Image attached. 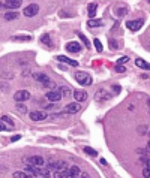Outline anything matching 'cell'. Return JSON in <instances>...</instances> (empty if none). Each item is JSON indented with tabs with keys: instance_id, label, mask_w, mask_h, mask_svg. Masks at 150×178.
Here are the masks:
<instances>
[{
	"instance_id": "obj_41",
	"label": "cell",
	"mask_w": 150,
	"mask_h": 178,
	"mask_svg": "<svg viewBox=\"0 0 150 178\" xmlns=\"http://www.w3.org/2000/svg\"><path fill=\"white\" fill-rule=\"evenodd\" d=\"M0 8H2V3H0Z\"/></svg>"
},
{
	"instance_id": "obj_31",
	"label": "cell",
	"mask_w": 150,
	"mask_h": 178,
	"mask_svg": "<svg viewBox=\"0 0 150 178\" xmlns=\"http://www.w3.org/2000/svg\"><path fill=\"white\" fill-rule=\"evenodd\" d=\"M128 61H129V57H122V58H119V60H117V65H125V63H128Z\"/></svg>"
},
{
	"instance_id": "obj_9",
	"label": "cell",
	"mask_w": 150,
	"mask_h": 178,
	"mask_svg": "<svg viewBox=\"0 0 150 178\" xmlns=\"http://www.w3.org/2000/svg\"><path fill=\"white\" fill-rule=\"evenodd\" d=\"M95 99L98 100V102H105V100L111 99V94H110V93H107L104 89H101V90H98V93L95 94Z\"/></svg>"
},
{
	"instance_id": "obj_19",
	"label": "cell",
	"mask_w": 150,
	"mask_h": 178,
	"mask_svg": "<svg viewBox=\"0 0 150 178\" xmlns=\"http://www.w3.org/2000/svg\"><path fill=\"white\" fill-rule=\"evenodd\" d=\"M33 78H35L36 81H39V82H44V84L50 81L48 75H45V73H33Z\"/></svg>"
},
{
	"instance_id": "obj_13",
	"label": "cell",
	"mask_w": 150,
	"mask_h": 178,
	"mask_svg": "<svg viewBox=\"0 0 150 178\" xmlns=\"http://www.w3.org/2000/svg\"><path fill=\"white\" fill-rule=\"evenodd\" d=\"M81 171L78 166H71L68 169V178H80Z\"/></svg>"
},
{
	"instance_id": "obj_8",
	"label": "cell",
	"mask_w": 150,
	"mask_h": 178,
	"mask_svg": "<svg viewBox=\"0 0 150 178\" xmlns=\"http://www.w3.org/2000/svg\"><path fill=\"white\" fill-rule=\"evenodd\" d=\"M143 24H144L143 20H132V21L126 22V27L129 30H132V32H137V30H140V29L143 27Z\"/></svg>"
},
{
	"instance_id": "obj_12",
	"label": "cell",
	"mask_w": 150,
	"mask_h": 178,
	"mask_svg": "<svg viewBox=\"0 0 150 178\" xmlns=\"http://www.w3.org/2000/svg\"><path fill=\"white\" fill-rule=\"evenodd\" d=\"M74 97H75V102H84V100L87 99V93L84 91V90H75L74 91Z\"/></svg>"
},
{
	"instance_id": "obj_11",
	"label": "cell",
	"mask_w": 150,
	"mask_h": 178,
	"mask_svg": "<svg viewBox=\"0 0 150 178\" xmlns=\"http://www.w3.org/2000/svg\"><path fill=\"white\" fill-rule=\"evenodd\" d=\"M33 38L30 34H18V36H12L11 41L12 42H30Z\"/></svg>"
},
{
	"instance_id": "obj_40",
	"label": "cell",
	"mask_w": 150,
	"mask_h": 178,
	"mask_svg": "<svg viewBox=\"0 0 150 178\" xmlns=\"http://www.w3.org/2000/svg\"><path fill=\"white\" fill-rule=\"evenodd\" d=\"M147 151L150 153V141H149V144H147Z\"/></svg>"
},
{
	"instance_id": "obj_22",
	"label": "cell",
	"mask_w": 150,
	"mask_h": 178,
	"mask_svg": "<svg viewBox=\"0 0 150 178\" xmlns=\"http://www.w3.org/2000/svg\"><path fill=\"white\" fill-rule=\"evenodd\" d=\"M41 42H42L44 45H47L48 48H51V46H53L51 39H50V34H42V36H41Z\"/></svg>"
},
{
	"instance_id": "obj_2",
	"label": "cell",
	"mask_w": 150,
	"mask_h": 178,
	"mask_svg": "<svg viewBox=\"0 0 150 178\" xmlns=\"http://www.w3.org/2000/svg\"><path fill=\"white\" fill-rule=\"evenodd\" d=\"M26 165H27V166L41 168V166H44V165H45V159H44L42 156H30V157H27V159H26Z\"/></svg>"
},
{
	"instance_id": "obj_18",
	"label": "cell",
	"mask_w": 150,
	"mask_h": 178,
	"mask_svg": "<svg viewBox=\"0 0 150 178\" xmlns=\"http://www.w3.org/2000/svg\"><path fill=\"white\" fill-rule=\"evenodd\" d=\"M87 11H89V18L93 20L95 15H96V11H98V5H96V3H90L89 8H87Z\"/></svg>"
},
{
	"instance_id": "obj_26",
	"label": "cell",
	"mask_w": 150,
	"mask_h": 178,
	"mask_svg": "<svg viewBox=\"0 0 150 178\" xmlns=\"http://www.w3.org/2000/svg\"><path fill=\"white\" fill-rule=\"evenodd\" d=\"M5 18H6L8 21H11V20H15V18H18V12L8 11L6 14H5Z\"/></svg>"
},
{
	"instance_id": "obj_36",
	"label": "cell",
	"mask_w": 150,
	"mask_h": 178,
	"mask_svg": "<svg viewBox=\"0 0 150 178\" xmlns=\"http://www.w3.org/2000/svg\"><path fill=\"white\" fill-rule=\"evenodd\" d=\"M110 46H111L113 49H116V48H117V44H116L114 39H111V41H110Z\"/></svg>"
},
{
	"instance_id": "obj_6",
	"label": "cell",
	"mask_w": 150,
	"mask_h": 178,
	"mask_svg": "<svg viewBox=\"0 0 150 178\" xmlns=\"http://www.w3.org/2000/svg\"><path fill=\"white\" fill-rule=\"evenodd\" d=\"M30 97H32V96H30V93H29L27 90H20V91H17V93L14 94L15 102H26V100H29Z\"/></svg>"
},
{
	"instance_id": "obj_39",
	"label": "cell",
	"mask_w": 150,
	"mask_h": 178,
	"mask_svg": "<svg viewBox=\"0 0 150 178\" xmlns=\"http://www.w3.org/2000/svg\"><path fill=\"white\" fill-rule=\"evenodd\" d=\"M101 163H102V165H104V166H107V165H108V163H107V160H105V159H101Z\"/></svg>"
},
{
	"instance_id": "obj_27",
	"label": "cell",
	"mask_w": 150,
	"mask_h": 178,
	"mask_svg": "<svg viewBox=\"0 0 150 178\" xmlns=\"http://www.w3.org/2000/svg\"><path fill=\"white\" fill-rule=\"evenodd\" d=\"M84 153H86V154H89V156H98V151H96V150H93L92 147H84Z\"/></svg>"
},
{
	"instance_id": "obj_4",
	"label": "cell",
	"mask_w": 150,
	"mask_h": 178,
	"mask_svg": "<svg viewBox=\"0 0 150 178\" xmlns=\"http://www.w3.org/2000/svg\"><path fill=\"white\" fill-rule=\"evenodd\" d=\"M29 117H30L32 121H42V120L48 118V114L44 111H32L29 114Z\"/></svg>"
},
{
	"instance_id": "obj_25",
	"label": "cell",
	"mask_w": 150,
	"mask_h": 178,
	"mask_svg": "<svg viewBox=\"0 0 150 178\" xmlns=\"http://www.w3.org/2000/svg\"><path fill=\"white\" fill-rule=\"evenodd\" d=\"M12 175H14V178H32V174H26L23 171H17Z\"/></svg>"
},
{
	"instance_id": "obj_1",
	"label": "cell",
	"mask_w": 150,
	"mask_h": 178,
	"mask_svg": "<svg viewBox=\"0 0 150 178\" xmlns=\"http://www.w3.org/2000/svg\"><path fill=\"white\" fill-rule=\"evenodd\" d=\"M75 79H77V82H80L81 85H90L92 84V77H90V73H87V72H83V70H78V72H75Z\"/></svg>"
},
{
	"instance_id": "obj_14",
	"label": "cell",
	"mask_w": 150,
	"mask_h": 178,
	"mask_svg": "<svg viewBox=\"0 0 150 178\" xmlns=\"http://www.w3.org/2000/svg\"><path fill=\"white\" fill-rule=\"evenodd\" d=\"M66 51H69V53H80L81 45L78 42H69V44H66Z\"/></svg>"
},
{
	"instance_id": "obj_17",
	"label": "cell",
	"mask_w": 150,
	"mask_h": 178,
	"mask_svg": "<svg viewBox=\"0 0 150 178\" xmlns=\"http://www.w3.org/2000/svg\"><path fill=\"white\" fill-rule=\"evenodd\" d=\"M21 6V0H6V8L9 9H17Z\"/></svg>"
},
{
	"instance_id": "obj_34",
	"label": "cell",
	"mask_w": 150,
	"mask_h": 178,
	"mask_svg": "<svg viewBox=\"0 0 150 178\" xmlns=\"http://www.w3.org/2000/svg\"><path fill=\"white\" fill-rule=\"evenodd\" d=\"M6 130H9V126H6L3 121H0V132H6Z\"/></svg>"
},
{
	"instance_id": "obj_37",
	"label": "cell",
	"mask_w": 150,
	"mask_h": 178,
	"mask_svg": "<svg viewBox=\"0 0 150 178\" xmlns=\"http://www.w3.org/2000/svg\"><path fill=\"white\" fill-rule=\"evenodd\" d=\"M113 90H114V93L119 94V93H120V90H122V87H120V85H113Z\"/></svg>"
},
{
	"instance_id": "obj_30",
	"label": "cell",
	"mask_w": 150,
	"mask_h": 178,
	"mask_svg": "<svg viewBox=\"0 0 150 178\" xmlns=\"http://www.w3.org/2000/svg\"><path fill=\"white\" fill-rule=\"evenodd\" d=\"M60 93H62V96H69L71 94V89L69 87H60Z\"/></svg>"
},
{
	"instance_id": "obj_29",
	"label": "cell",
	"mask_w": 150,
	"mask_h": 178,
	"mask_svg": "<svg viewBox=\"0 0 150 178\" xmlns=\"http://www.w3.org/2000/svg\"><path fill=\"white\" fill-rule=\"evenodd\" d=\"M17 111H20V112H27V108H26V105H24L23 102H17Z\"/></svg>"
},
{
	"instance_id": "obj_15",
	"label": "cell",
	"mask_w": 150,
	"mask_h": 178,
	"mask_svg": "<svg viewBox=\"0 0 150 178\" xmlns=\"http://www.w3.org/2000/svg\"><path fill=\"white\" fill-rule=\"evenodd\" d=\"M57 60H59V61H63V63H66V65H71V66H78V61H77V60H72V58H69V57L59 56Z\"/></svg>"
},
{
	"instance_id": "obj_32",
	"label": "cell",
	"mask_w": 150,
	"mask_h": 178,
	"mask_svg": "<svg viewBox=\"0 0 150 178\" xmlns=\"http://www.w3.org/2000/svg\"><path fill=\"white\" fill-rule=\"evenodd\" d=\"M116 70H117L119 73H123V72H126V67L122 66V65H116Z\"/></svg>"
},
{
	"instance_id": "obj_20",
	"label": "cell",
	"mask_w": 150,
	"mask_h": 178,
	"mask_svg": "<svg viewBox=\"0 0 150 178\" xmlns=\"http://www.w3.org/2000/svg\"><path fill=\"white\" fill-rule=\"evenodd\" d=\"M2 121L5 123V124H8V126H9V129H14V127H15L14 120H12L11 117H8V115H2Z\"/></svg>"
},
{
	"instance_id": "obj_7",
	"label": "cell",
	"mask_w": 150,
	"mask_h": 178,
	"mask_svg": "<svg viewBox=\"0 0 150 178\" xmlns=\"http://www.w3.org/2000/svg\"><path fill=\"white\" fill-rule=\"evenodd\" d=\"M48 169L50 171H59V169H66V163L60 160H50L48 162Z\"/></svg>"
},
{
	"instance_id": "obj_28",
	"label": "cell",
	"mask_w": 150,
	"mask_h": 178,
	"mask_svg": "<svg viewBox=\"0 0 150 178\" xmlns=\"http://www.w3.org/2000/svg\"><path fill=\"white\" fill-rule=\"evenodd\" d=\"M93 44H95V48H96L98 53H102V44H101L99 39H93Z\"/></svg>"
},
{
	"instance_id": "obj_38",
	"label": "cell",
	"mask_w": 150,
	"mask_h": 178,
	"mask_svg": "<svg viewBox=\"0 0 150 178\" xmlns=\"http://www.w3.org/2000/svg\"><path fill=\"white\" fill-rule=\"evenodd\" d=\"M144 163H146V168H149V169H150V159H149V160L146 159V162H144Z\"/></svg>"
},
{
	"instance_id": "obj_5",
	"label": "cell",
	"mask_w": 150,
	"mask_h": 178,
	"mask_svg": "<svg viewBox=\"0 0 150 178\" xmlns=\"http://www.w3.org/2000/svg\"><path fill=\"white\" fill-rule=\"evenodd\" d=\"M38 12H39V6H38L36 3H32V5L26 6V8L23 9V14L26 15V17H35Z\"/></svg>"
},
{
	"instance_id": "obj_35",
	"label": "cell",
	"mask_w": 150,
	"mask_h": 178,
	"mask_svg": "<svg viewBox=\"0 0 150 178\" xmlns=\"http://www.w3.org/2000/svg\"><path fill=\"white\" fill-rule=\"evenodd\" d=\"M20 138H21V135H14V136L11 138V142H17Z\"/></svg>"
},
{
	"instance_id": "obj_16",
	"label": "cell",
	"mask_w": 150,
	"mask_h": 178,
	"mask_svg": "<svg viewBox=\"0 0 150 178\" xmlns=\"http://www.w3.org/2000/svg\"><path fill=\"white\" fill-rule=\"evenodd\" d=\"M135 65H137L140 69L150 70V63H147V61H146V60H143V58H137V60H135Z\"/></svg>"
},
{
	"instance_id": "obj_23",
	"label": "cell",
	"mask_w": 150,
	"mask_h": 178,
	"mask_svg": "<svg viewBox=\"0 0 150 178\" xmlns=\"http://www.w3.org/2000/svg\"><path fill=\"white\" fill-rule=\"evenodd\" d=\"M77 34L80 36V39L83 41V44H84V46H86L87 49H90V48H92V45H90V42H89V39H87V38H86L84 34L81 33V32H77Z\"/></svg>"
},
{
	"instance_id": "obj_10",
	"label": "cell",
	"mask_w": 150,
	"mask_h": 178,
	"mask_svg": "<svg viewBox=\"0 0 150 178\" xmlns=\"http://www.w3.org/2000/svg\"><path fill=\"white\" fill-rule=\"evenodd\" d=\"M80 109H81V105L78 102H75V103H69L65 108V112L66 114H77V112H80Z\"/></svg>"
},
{
	"instance_id": "obj_33",
	"label": "cell",
	"mask_w": 150,
	"mask_h": 178,
	"mask_svg": "<svg viewBox=\"0 0 150 178\" xmlns=\"http://www.w3.org/2000/svg\"><path fill=\"white\" fill-rule=\"evenodd\" d=\"M143 177H144V178H150V169H149V168L144 166V169H143Z\"/></svg>"
},
{
	"instance_id": "obj_21",
	"label": "cell",
	"mask_w": 150,
	"mask_h": 178,
	"mask_svg": "<svg viewBox=\"0 0 150 178\" xmlns=\"http://www.w3.org/2000/svg\"><path fill=\"white\" fill-rule=\"evenodd\" d=\"M54 178H68V169H59L54 172Z\"/></svg>"
},
{
	"instance_id": "obj_42",
	"label": "cell",
	"mask_w": 150,
	"mask_h": 178,
	"mask_svg": "<svg viewBox=\"0 0 150 178\" xmlns=\"http://www.w3.org/2000/svg\"><path fill=\"white\" fill-rule=\"evenodd\" d=\"M149 105H150V100H149Z\"/></svg>"
},
{
	"instance_id": "obj_24",
	"label": "cell",
	"mask_w": 150,
	"mask_h": 178,
	"mask_svg": "<svg viewBox=\"0 0 150 178\" xmlns=\"http://www.w3.org/2000/svg\"><path fill=\"white\" fill-rule=\"evenodd\" d=\"M87 26L89 27H101V26H104V21L102 20H89Z\"/></svg>"
},
{
	"instance_id": "obj_3",
	"label": "cell",
	"mask_w": 150,
	"mask_h": 178,
	"mask_svg": "<svg viewBox=\"0 0 150 178\" xmlns=\"http://www.w3.org/2000/svg\"><path fill=\"white\" fill-rule=\"evenodd\" d=\"M45 97L50 100L51 103H57V102H60V100H62V97H63V96H62L60 90L54 89V90H50V91L45 94Z\"/></svg>"
}]
</instances>
